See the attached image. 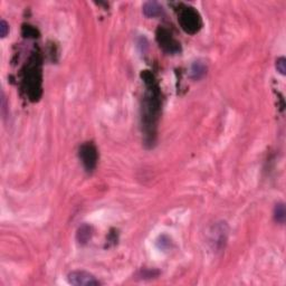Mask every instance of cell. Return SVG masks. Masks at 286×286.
Wrapping results in <instances>:
<instances>
[{
  "label": "cell",
  "instance_id": "6da1fadb",
  "mask_svg": "<svg viewBox=\"0 0 286 286\" xmlns=\"http://www.w3.org/2000/svg\"><path fill=\"white\" fill-rule=\"evenodd\" d=\"M141 76L145 83L146 89H148L144 100H143L142 107L143 130H144L145 133V140L148 142H153L161 107L160 89L157 84V81L154 80V76L149 71L142 72Z\"/></svg>",
  "mask_w": 286,
  "mask_h": 286
},
{
  "label": "cell",
  "instance_id": "7a4b0ae2",
  "mask_svg": "<svg viewBox=\"0 0 286 286\" xmlns=\"http://www.w3.org/2000/svg\"><path fill=\"white\" fill-rule=\"evenodd\" d=\"M22 85L26 95L31 101H37L41 95V70L39 61L36 57L32 58L24 72Z\"/></svg>",
  "mask_w": 286,
  "mask_h": 286
},
{
  "label": "cell",
  "instance_id": "3957f363",
  "mask_svg": "<svg viewBox=\"0 0 286 286\" xmlns=\"http://www.w3.org/2000/svg\"><path fill=\"white\" fill-rule=\"evenodd\" d=\"M178 21L181 28L189 35H195L202 27V19L197 9L190 6H182L179 10Z\"/></svg>",
  "mask_w": 286,
  "mask_h": 286
},
{
  "label": "cell",
  "instance_id": "277c9868",
  "mask_svg": "<svg viewBox=\"0 0 286 286\" xmlns=\"http://www.w3.org/2000/svg\"><path fill=\"white\" fill-rule=\"evenodd\" d=\"M157 41L159 46L168 54H177L181 51L179 41L172 36V34L168 29L163 27H160L157 31Z\"/></svg>",
  "mask_w": 286,
  "mask_h": 286
},
{
  "label": "cell",
  "instance_id": "5b68a950",
  "mask_svg": "<svg viewBox=\"0 0 286 286\" xmlns=\"http://www.w3.org/2000/svg\"><path fill=\"white\" fill-rule=\"evenodd\" d=\"M80 159L88 172H92L96 168L99 153H97L96 146L92 142H86L82 144L80 148Z\"/></svg>",
  "mask_w": 286,
  "mask_h": 286
},
{
  "label": "cell",
  "instance_id": "8992f818",
  "mask_svg": "<svg viewBox=\"0 0 286 286\" xmlns=\"http://www.w3.org/2000/svg\"><path fill=\"white\" fill-rule=\"evenodd\" d=\"M69 283L75 286H97L101 283L96 280L95 276L84 270H74L67 275Z\"/></svg>",
  "mask_w": 286,
  "mask_h": 286
},
{
  "label": "cell",
  "instance_id": "52a82bcc",
  "mask_svg": "<svg viewBox=\"0 0 286 286\" xmlns=\"http://www.w3.org/2000/svg\"><path fill=\"white\" fill-rule=\"evenodd\" d=\"M227 225L226 223H219L214 226V231L212 232V242L216 250H221L225 246L227 240Z\"/></svg>",
  "mask_w": 286,
  "mask_h": 286
},
{
  "label": "cell",
  "instance_id": "ba28073f",
  "mask_svg": "<svg viewBox=\"0 0 286 286\" xmlns=\"http://www.w3.org/2000/svg\"><path fill=\"white\" fill-rule=\"evenodd\" d=\"M93 231L92 227L89 225H82L76 232V240L81 245H85L89 243V240L92 238Z\"/></svg>",
  "mask_w": 286,
  "mask_h": 286
},
{
  "label": "cell",
  "instance_id": "9c48e42d",
  "mask_svg": "<svg viewBox=\"0 0 286 286\" xmlns=\"http://www.w3.org/2000/svg\"><path fill=\"white\" fill-rule=\"evenodd\" d=\"M143 13L146 17H157L162 14V7L157 1H148L143 5Z\"/></svg>",
  "mask_w": 286,
  "mask_h": 286
},
{
  "label": "cell",
  "instance_id": "30bf717a",
  "mask_svg": "<svg viewBox=\"0 0 286 286\" xmlns=\"http://www.w3.org/2000/svg\"><path fill=\"white\" fill-rule=\"evenodd\" d=\"M206 73H207V66L205 62L196 61L193 65H191L190 75L194 80H200L201 77H204V75Z\"/></svg>",
  "mask_w": 286,
  "mask_h": 286
},
{
  "label": "cell",
  "instance_id": "8fae6325",
  "mask_svg": "<svg viewBox=\"0 0 286 286\" xmlns=\"http://www.w3.org/2000/svg\"><path fill=\"white\" fill-rule=\"evenodd\" d=\"M285 214H286L285 205L283 204V202H280V204H277L275 206V208H274V218H275L277 223L284 224Z\"/></svg>",
  "mask_w": 286,
  "mask_h": 286
},
{
  "label": "cell",
  "instance_id": "7c38bea8",
  "mask_svg": "<svg viewBox=\"0 0 286 286\" xmlns=\"http://www.w3.org/2000/svg\"><path fill=\"white\" fill-rule=\"evenodd\" d=\"M22 35L25 37H33V38H35V37H38V32H37V29H35L33 27V26H24L22 27Z\"/></svg>",
  "mask_w": 286,
  "mask_h": 286
},
{
  "label": "cell",
  "instance_id": "4fadbf2b",
  "mask_svg": "<svg viewBox=\"0 0 286 286\" xmlns=\"http://www.w3.org/2000/svg\"><path fill=\"white\" fill-rule=\"evenodd\" d=\"M276 69L277 71L280 72L282 75H285V72H286V61L284 57H281L277 59L276 62Z\"/></svg>",
  "mask_w": 286,
  "mask_h": 286
},
{
  "label": "cell",
  "instance_id": "5bb4252c",
  "mask_svg": "<svg viewBox=\"0 0 286 286\" xmlns=\"http://www.w3.org/2000/svg\"><path fill=\"white\" fill-rule=\"evenodd\" d=\"M9 33V26H8V24H7V22L3 20V19H1L0 20V36L2 37H6L7 36V34Z\"/></svg>",
  "mask_w": 286,
  "mask_h": 286
}]
</instances>
